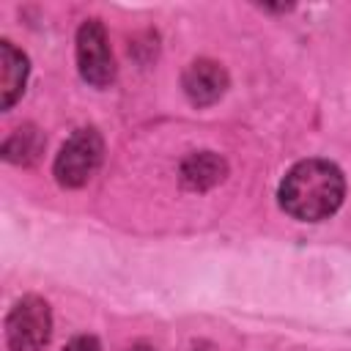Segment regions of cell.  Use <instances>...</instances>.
I'll list each match as a JSON object with an SVG mask.
<instances>
[{
	"label": "cell",
	"instance_id": "cell-1",
	"mask_svg": "<svg viewBox=\"0 0 351 351\" xmlns=\"http://www.w3.org/2000/svg\"><path fill=\"white\" fill-rule=\"evenodd\" d=\"M346 195V181L337 165L326 159H304L293 165L280 184V206L302 222L332 217Z\"/></svg>",
	"mask_w": 351,
	"mask_h": 351
},
{
	"label": "cell",
	"instance_id": "cell-2",
	"mask_svg": "<svg viewBox=\"0 0 351 351\" xmlns=\"http://www.w3.org/2000/svg\"><path fill=\"white\" fill-rule=\"evenodd\" d=\"M104 156V143L96 129H77L60 148L55 159V178L60 186H82L99 170Z\"/></svg>",
	"mask_w": 351,
	"mask_h": 351
},
{
	"label": "cell",
	"instance_id": "cell-3",
	"mask_svg": "<svg viewBox=\"0 0 351 351\" xmlns=\"http://www.w3.org/2000/svg\"><path fill=\"white\" fill-rule=\"evenodd\" d=\"M52 332L49 304L38 296L19 299L5 318V340L11 351H41Z\"/></svg>",
	"mask_w": 351,
	"mask_h": 351
},
{
	"label": "cell",
	"instance_id": "cell-4",
	"mask_svg": "<svg viewBox=\"0 0 351 351\" xmlns=\"http://www.w3.org/2000/svg\"><path fill=\"white\" fill-rule=\"evenodd\" d=\"M77 66H80L82 80L96 88L110 85L115 77V60H112L107 33L99 19L82 22V27L77 30Z\"/></svg>",
	"mask_w": 351,
	"mask_h": 351
},
{
	"label": "cell",
	"instance_id": "cell-5",
	"mask_svg": "<svg viewBox=\"0 0 351 351\" xmlns=\"http://www.w3.org/2000/svg\"><path fill=\"white\" fill-rule=\"evenodd\" d=\"M181 82L192 104H214L228 88V74L214 60H195L186 66Z\"/></svg>",
	"mask_w": 351,
	"mask_h": 351
},
{
	"label": "cell",
	"instance_id": "cell-6",
	"mask_svg": "<svg viewBox=\"0 0 351 351\" xmlns=\"http://www.w3.org/2000/svg\"><path fill=\"white\" fill-rule=\"evenodd\" d=\"M27 80V58L11 44H0V107L8 110L25 90Z\"/></svg>",
	"mask_w": 351,
	"mask_h": 351
},
{
	"label": "cell",
	"instance_id": "cell-7",
	"mask_svg": "<svg viewBox=\"0 0 351 351\" xmlns=\"http://www.w3.org/2000/svg\"><path fill=\"white\" fill-rule=\"evenodd\" d=\"M225 178V162L211 154V151H200V154H189L181 165V181L186 189H208L214 184H219Z\"/></svg>",
	"mask_w": 351,
	"mask_h": 351
},
{
	"label": "cell",
	"instance_id": "cell-8",
	"mask_svg": "<svg viewBox=\"0 0 351 351\" xmlns=\"http://www.w3.org/2000/svg\"><path fill=\"white\" fill-rule=\"evenodd\" d=\"M41 148H44L41 132L27 123V126L14 129V134L3 143V156H5L8 162H14V165H30V162L38 159Z\"/></svg>",
	"mask_w": 351,
	"mask_h": 351
},
{
	"label": "cell",
	"instance_id": "cell-9",
	"mask_svg": "<svg viewBox=\"0 0 351 351\" xmlns=\"http://www.w3.org/2000/svg\"><path fill=\"white\" fill-rule=\"evenodd\" d=\"M63 351H101V346H99V340L96 337H74Z\"/></svg>",
	"mask_w": 351,
	"mask_h": 351
}]
</instances>
